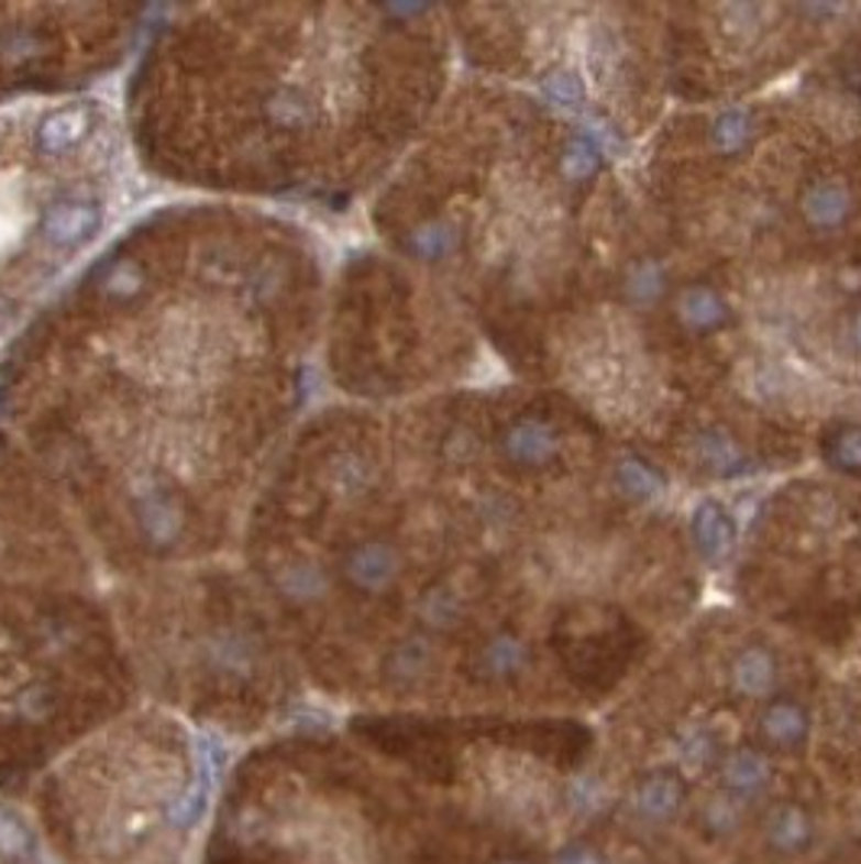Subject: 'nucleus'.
<instances>
[{
  "label": "nucleus",
  "instance_id": "1",
  "mask_svg": "<svg viewBox=\"0 0 861 864\" xmlns=\"http://www.w3.org/2000/svg\"><path fill=\"white\" fill-rule=\"evenodd\" d=\"M499 454L512 469L544 473L564 457V434L554 418L525 411L499 431Z\"/></svg>",
  "mask_w": 861,
  "mask_h": 864
},
{
  "label": "nucleus",
  "instance_id": "2",
  "mask_svg": "<svg viewBox=\"0 0 861 864\" xmlns=\"http://www.w3.org/2000/svg\"><path fill=\"white\" fill-rule=\"evenodd\" d=\"M797 211L816 233H842L859 218V191L842 175H819L804 185Z\"/></svg>",
  "mask_w": 861,
  "mask_h": 864
},
{
  "label": "nucleus",
  "instance_id": "3",
  "mask_svg": "<svg viewBox=\"0 0 861 864\" xmlns=\"http://www.w3.org/2000/svg\"><path fill=\"white\" fill-rule=\"evenodd\" d=\"M667 304H671V318H674L677 331H684L689 337H713V334L726 331L736 318L732 301L726 298L722 288L713 286V283L677 286Z\"/></svg>",
  "mask_w": 861,
  "mask_h": 864
},
{
  "label": "nucleus",
  "instance_id": "4",
  "mask_svg": "<svg viewBox=\"0 0 861 864\" xmlns=\"http://www.w3.org/2000/svg\"><path fill=\"white\" fill-rule=\"evenodd\" d=\"M693 461L713 479H739L754 469L746 441L726 424H706L693 434Z\"/></svg>",
  "mask_w": 861,
  "mask_h": 864
},
{
  "label": "nucleus",
  "instance_id": "5",
  "mask_svg": "<svg viewBox=\"0 0 861 864\" xmlns=\"http://www.w3.org/2000/svg\"><path fill=\"white\" fill-rule=\"evenodd\" d=\"M341 571H344L346 583L353 589L376 596V592H386L399 579L402 557L389 541H363V544H353L346 551Z\"/></svg>",
  "mask_w": 861,
  "mask_h": 864
},
{
  "label": "nucleus",
  "instance_id": "6",
  "mask_svg": "<svg viewBox=\"0 0 861 864\" xmlns=\"http://www.w3.org/2000/svg\"><path fill=\"white\" fill-rule=\"evenodd\" d=\"M758 735L777 751H801L809 739V712L794 696H771L758 716Z\"/></svg>",
  "mask_w": 861,
  "mask_h": 864
},
{
  "label": "nucleus",
  "instance_id": "7",
  "mask_svg": "<svg viewBox=\"0 0 861 864\" xmlns=\"http://www.w3.org/2000/svg\"><path fill=\"white\" fill-rule=\"evenodd\" d=\"M674 288L677 286H674L667 263L658 256H638L622 269V279H619V295L634 311H651L658 304H667Z\"/></svg>",
  "mask_w": 861,
  "mask_h": 864
},
{
  "label": "nucleus",
  "instance_id": "8",
  "mask_svg": "<svg viewBox=\"0 0 861 864\" xmlns=\"http://www.w3.org/2000/svg\"><path fill=\"white\" fill-rule=\"evenodd\" d=\"M736 534L732 512L716 499H703L689 516V538L706 564H722L736 547Z\"/></svg>",
  "mask_w": 861,
  "mask_h": 864
},
{
  "label": "nucleus",
  "instance_id": "9",
  "mask_svg": "<svg viewBox=\"0 0 861 864\" xmlns=\"http://www.w3.org/2000/svg\"><path fill=\"white\" fill-rule=\"evenodd\" d=\"M101 221H104V214H101L98 201L62 198L56 204H49V211L43 214V236L53 246H78V243H85L98 233Z\"/></svg>",
  "mask_w": 861,
  "mask_h": 864
},
{
  "label": "nucleus",
  "instance_id": "10",
  "mask_svg": "<svg viewBox=\"0 0 861 864\" xmlns=\"http://www.w3.org/2000/svg\"><path fill=\"white\" fill-rule=\"evenodd\" d=\"M729 680H732V690L739 693V696L768 702L774 696V690H777V680H781L777 654L771 647H764V644H748L732 657Z\"/></svg>",
  "mask_w": 861,
  "mask_h": 864
},
{
  "label": "nucleus",
  "instance_id": "11",
  "mask_svg": "<svg viewBox=\"0 0 861 864\" xmlns=\"http://www.w3.org/2000/svg\"><path fill=\"white\" fill-rule=\"evenodd\" d=\"M479 674L486 680L506 684V680H518L528 667H531V644L518 632H496L486 638V644L479 647Z\"/></svg>",
  "mask_w": 861,
  "mask_h": 864
},
{
  "label": "nucleus",
  "instance_id": "12",
  "mask_svg": "<svg viewBox=\"0 0 861 864\" xmlns=\"http://www.w3.org/2000/svg\"><path fill=\"white\" fill-rule=\"evenodd\" d=\"M771 777H774L771 757L754 745H742V749L729 751L722 757V784H726L729 797H736V800L764 794Z\"/></svg>",
  "mask_w": 861,
  "mask_h": 864
},
{
  "label": "nucleus",
  "instance_id": "13",
  "mask_svg": "<svg viewBox=\"0 0 861 864\" xmlns=\"http://www.w3.org/2000/svg\"><path fill=\"white\" fill-rule=\"evenodd\" d=\"M133 512H136V524L143 531L146 541L153 544H173L181 528V512L178 502L166 489L159 486H143L133 496Z\"/></svg>",
  "mask_w": 861,
  "mask_h": 864
},
{
  "label": "nucleus",
  "instance_id": "14",
  "mask_svg": "<svg viewBox=\"0 0 861 864\" xmlns=\"http://www.w3.org/2000/svg\"><path fill=\"white\" fill-rule=\"evenodd\" d=\"M687 800V784L674 771H654L634 787V809L648 822H667Z\"/></svg>",
  "mask_w": 861,
  "mask_h": 864
},
{
  "label": "nucleus",
  "instance_id": "15",
  "mask_svg": "<svg viewBox=\"0 0 861 864\" xmlns=\"http://www.w3.org/2000/svg\"><path fill=\"white\" fill-rule=\"evenodd\" d=\"M612 483H616V489H619L629 502H638V506H648V502L661 499L664 489H667L664 473L648 461L644 454H634V451L622 454V457L616 461V466H612Z\"/></svg>",
  "mask_w": 861,
  "mask_h": 864
},
{
  "label": "nucleus",
  "instance_id": "16",
  "mask_svg": "<svg viewBox=\"0 0 861 864\" xmlns=\"http://www.w3.org/2000/svg\"><path fill=\"white\" fill-rule=\"evenodd\" d=\"M764 839L777 855H801L813 842V816L801 804H781L764 822Z\"/></svg>",
  "mask_w": 861,
  "mask_h": 864
},
{
  "label": "nucleus",
  "instance_id": "17",
  "mask_svg": "<svg viewBox=\"0 0 861 864\" xmlns=\"http://www.w3.org/2000/svg\"><path fill=\"white\" fill-rule=\"evenodd\" d=\"M606 166V153L596 146V140L586 130L571 133L558 149V173L567 185H589Z\"/></svg>",
  "mask_w": 861,
  "mask_h": 864
},
{
  "label": "nucleus",
  "instance_id": "18",
  "mask_svg": "<svg viewBox=\"0 0 861 864\" xmlns=\"http://www.w3.org/2000/svg\"><path fill=\"white\" fill-rule=\"evenodd\" d=\"M88 130H91V114L85 108H62L40 123L36 143L46 156H58L75 149L88 136Z\"/></svg>",
  "mask_w": 861,
  "mask_h": 864
},
{
  "label": "nucleus",
  "instance_id": "19",
  "mask_svg": "<svg viewBox=\"0 0 861 864\" xmlns=\"http://www.w3.org/2000/svg\"><path fill=\"white\" fill-rule=\"evenodd\" d=\"M460 240H463V233H460L454 221H448V218H431V221L418 224L415 231L405 236V250H408L415 259L441 263V259H448V256L457 253Z\"/></svg>",
  "mask_w": 861,
  "mask_h": 864
},
{
  "label": "nucleus",
  "instance_id": "20",
  "mask_svg": "<svg viewBox=\"0 0 861 864\" xmlns=\"http://www.w3.org/2000/svg\"><path fill=\"white\" fill-rule=\"evenodd\" d=\"M754 136H758V117L748 108H726L709 126V143L726 159L748 153Z\"/></svg>",
  "mask_w": 861,
  "mask_h": 864
},
{
  "label": "nucleus",
  "instance_id": "21",
  "mask_svg": "<svg viewBox=\"0 0 861 864\" xmlns=\"http://www.w3.org/2000/svg\"><path fill=\"white\" fill-rule=\"evenodd\" d=\"M819 454L826 466L842 476H861V424L859 421H836L826 428L819 441Z\"/></svg>",
  "mask_w": 861,
  "mask_h": 864
},
{
  "label": "nucleus",
  "instance_id": "22",
  "mask_svg": "<svg viewBox=\"0 0 861 864\" xmlns=\"http://www.w3.org/2000/svg\"><path fill=\"white\" fill-rule=\"evenodd\" d=\"M263 114L276 126V130H301L311 123V101L305 98L301 88L291 85H279L266 95L263 101Z\"/></svg>",
  "mask_w": 861,
  "mask_h": 864
},
{
  "label": "nucleus",
  "instance_id": "23",
  "mask_svg": "<svg viewBox=\"0 0 861 864\" xmlns=\"http://www.w3.org/2000/svg\"><path fill=\"white\" fill-rule=\"evenodd\" d=\"M463 612H466V606H463L460 592L451 589V586H444V583L431 586V589L421 596V602H418V619H421L428 629H438V632L457 629L460 622H463Z\"/></svg>",
  "mask_w": 861,
  "mask_h": 864
},
{
  "label": "nucleus",
  "instance_id": "24",
  "mask_svg": "<svg viewBox=\"0 0 861 864\" xmlns=\"http://www.w3.org/2000/svg\"><path fill=\"white\" fill-rule=\"evenodd\" d=\"M746 819V809H742V800L729 797V794H719L713 797L706 807L699 809V829L703 835H713V839H722V835H732Z\"/></svg>",
  "mask_w": 861,
  "mask_h": 864
},
{
  "label": "nucleus",
  "instance_id": "25",
  "mask_svg": "<svg viewBox=\"0 0 861 864\" xmlns=\"http://www.w3.org/2000/svg\"><path fill=\"white\" fill-rule=\"evenodd\" d=\"M143 288H146V273L133 259H117L114 266H108V273L101 276V291L111 301H130Z\"/></svg>",
  "mask_w": 861,
  "mask_h": 864
},
{
  "label": "nucleus",
  "instance_id": "26",
  "mask_svg": "<svg viewBox=\"0 0 861 864\" xmlns=\"http://www.w3.org/2000/svg\"><path fill=\"white\" fill-rule=\"evenodd\" d=\"M541 88H544L548 101L558 104V108H564V111H579V108L586 104L583 81L576 78L571 68H554V71H548L544 81H541Z\"/></svg>",
  "mask_w": 861,
  "mask_h": 864
},
{
  "label": "nucleus",
  "instance_id": "27",
  "mask_svg": "<svg viewBox=\"0 0 861 864\" xmlns=\"http://www.w3.org/2000/svg\"><path fill=\"white\" fill-rule=\"evenodd\" d=\"M208 800H211V787L195 777V784L169 807V822L175 829H191L208 812Z\"/></svg>",
  "mask_w": 861,
  "mask_h": 864
},
{
  "label": "nucleus",
  "instance_id": "28",
  "mask_svg": "<svg viewBox=\"0 0 861 864\" xmlns=\"http://www.w3.org/2000/svg\"><path fill=\"white\" fill-rule=\"evenodd\" d=\"M431 664V647L424 641H405L393 654V677L399 680H418Z\"/></svg>",
  "mask_w": 861,
  "mask_h": 864
},
{
  "label": "nucleus",
  "instance_id": "29",
  "mask_svg": "<svg viewBox=\"0 0 861 864\" xmlns=\"http://www.w3.org/2000/svg\"><path fill=\"white\" fill-rule=\"evenodd\" d=\"M30 852V832L26 826L10 812L7 807H0V855L7 859H20Z\"/></svg>",
  "mask_w": 861,
  "mask_h": 864
},
{
  "label": "nucleus",
  "instance_id": "30",
  "mask_svg": "<svg viewBox=\"0 0 861 864\" xmlns=\"http://www.w3.org/2000/svg\"><path fill=\"white\" fill-rule=\"evenodd\" d=\"M283 589H286L288 596H295V599H311V596H318L324 589V579L311 567H291L283 576Z\"/></svg>",
  "mask_w": 861,
  "mask_h": 864
},
{
  "label": "nucleus",
  "instance_id": "31",
  "mask_svg": "<svg viewBox=\"0 0 861 864\" xmlns=\"http://www.w3.org/2000/svg\"><path fill=\"white\" fill-rule=\"evenodd\" d=\"M681 754L689 764H703L716 754V739L709 735V729H689L681 739Z\"/></svg>",
  "mask_w": 861,
  "mask_h": 864
},
{
  "label": "nucleus",
  "instance_id": "32",
  "mask_svg": "<svg viewBox=\"0 0 861 864\" xmlns=\"http://www.w3.org/2000/svg\"><path fill=\"white\" fill-rule=\"evenodd\" d=\"M366 479H369V473H366V466H363L360 457H353V454L341 457V463H338V483H341V489L356 492V489L366 486Z\"/></svg>",
  "mask_w": 861,
  "mask_h": 864
},
{
  "label": "nucleus",
  "instance_id": "33",
  "mask_svg": "<svg viewBox=\"0 0 861 864\" xmlns=\"http://www.w3.org/2000/svg\"><path fill=\"white\" fill-rule=\"evenodd\" d=\"M554 864H606V855L593 842H571L558 852Z\"/></svg>",
  "mask_w": 861,
  "mask_h": 864
},
{
  "label": "nucleus",
  "instance_id": "34",
  "mask_svg": "<svg viewBox=\"0 0 861 864\" xmlns=\"http://www.w3.org/2000/svg\"><path fill=\"white\" fill-rule=\"evenodd\" d=\"M846 344H849V350H852L856 356H861V308L849 318V324H846Z\"/></svg>",
  "mask_w": 861,
  "mask_h": 864
},
{
  "label": "nucleus",
  "instance_id": "35",
  "mask_svg": "<svg viewBox=\"0 0 861 864\" xmlns=\"http://www.w3.org/2000/svg\"><path fill=\"white\" fill-rule=\"evenodd\" d=\"M496 864H531V862H525V859H499Z\"/></svg>",
  "mask_w": 861,
  "mask_h": 864
}]
</instances>
